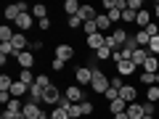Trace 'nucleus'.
<instances>
[{
	"instance_id": "f257e3e1",
	"label": "nucleus",
	"mask_w": 159,
	"mask_h": 119,
	"mask_svg": "<svg viewBox=\"0 0 159 119\" xmlns=\"http://www.w3.org/2000/svg\"><path fill=\"white\" fill-rule=\"evenodd\" d=\"M109 85H111V79H109L98 66H93V82H90V90H93V93H106Z\"/></svg>"
},
{
	"instance_id": "f03ea898",
	"label": "nucleus",
	"mask_w": 159,
	"mask_h": 119,
	"mask_svg": "<svg viewBox=\"0 0 159 119\" xmlns=\"http://www.w3.org/2000/svg\"><path fill=\"white\" fill-rule=\"evenodd\" d=\"M74 82L77 85H90L93 82V66H77L74 69Z\"/></svg>"
},
{
	"instance_id": "7ed1b4c3",
	"label": "nucleus",
	"mask_w": 159,
	"mask_h": 119,
	"mask_svg": "<svg viewBox=\"0 0 159 119\" xmlns=\"http://www.w3.org/2000/svg\"><path fill=\"white\" fill-rule=\"evenodd\" d=\"M61 95H64V93H58V87H56V85H48V87H45V93H43V103H48V106L56 108V106H58V101H61Z\"/></svg>"
},
{
	"instance_id": "20e7f679",
	"label": "nucleus",
	"mask_w": 159,
	"mask_h": 119,
	"mask_svg": "<svg viewBox=\"0 0 159 119\" xmlns=\"http://www.w3.org/2000/svg\"><path fill=\"white\" fill-rule=\"evenodd\" d=\"M53 58H61L64 64L72 61L74 58V48L69 45V42H61V45H56V51H53Z\"/></svg>"
},
{
	"instance_id": "39448f33",
	"label": "nucleus",
	"mask_w": 159,
	"mask_h": 119,
	"mask_svg": "<svg viewBox=\"0 0 159 119\" xmlns=\"http://www.w3.org/2000/svg\"><path fill=\"white\" fill-rule=\"evenodd\" d=\"M85 45L90 48L93 53H96V51H101V48L106 45V34H101V32H96V34H88V37H85Z\"/></svg>"
},
{
	"instance_id": "423d86ee",
	"label": "nucleus",
	"mask_w": 159,
	"mask_h": 119,
	"mask_svg": "<svg viewBox=\"0 0 159 119\" xmlns=\"http://www.w3.org/2000/svg\"><path fill=\"white\" fill-rule=\"evenodd\" d=\"M64 95H66L72 103H82V101H88V98H85V93H82V87H80V85H69L66 90H64Z\"/></svg>"
},
{
	"instance_id": "0eeeda50",
	"label": "nucleus",
	"mask_w": 159,
	"mask_h": 119,
	"mask_svg": "<svg viewBox=\"0 0 159 119\" xmlns=\"http://www.w3.org/2000/svg\"><path fill=\"white\" fill-rule=\"evenodd\" d=\"M13 24H16V29H19V32H24V34H27V29H32V27H34V16H32V13H21V16H19Z\"/></svg>"
},
{
	"instance_id": "6e6552de",
	"label": "nucleus",
	"mask_w": 159,
	"mask_h": 119,
	"mask_svg": "<svg viewBox=\"0 0 159 119\" xmlns=\"http://www.w3.org/2000/svg\"><path fill=\"white\" fill-rule=\"evenodd\" d=\"M11 45H13V51H16V56H19V53H24V51L29 48L27 34H24V32H16V34H13V40H11Z\"/></svg>"
},
{
	"instance_id": "1a4fd4ad",
	"label": "nucleus",
	"mask_w": 159,
	"mask_h": 119,
	"mask_svg": "<svg viewBox=\"0 0 159 119\" xmlns=\"http://www.w3.org/2000/svg\"><path fill=\"white\" fill-rule=\"evenodd\" d=\"M43 114H45V111L40 108V103H29V101L24 103V117H27V119H40Z\"/></svg>"
},
{
	"instance_id": "9d476101",
	"label": "nucleus",
	"mask_w": 159,
	"mask_h": 119,
	"mask_svg": "<svg viewBox=\"0 0 159 119\" xmlns=\"http://www.w3.org/2000/svg\"><path fill=\"white\" fill-rule=\"evenodd\" d=\"M135 72H138V66L133 61H119L117 64V74L119 77H130V74H135Z\"/></svg>"
},
{
	"instance_id": "9b49d317",
	"label": "nucleus",
	"mask_w": 159,
	"mask_h": 119,
	"mask_svg": "<svg viewBox=\"0 0 159 119\" xmlns=\"http://www.w3.org/2000/svg\"><path fill=\"white\" fill-rule=\"evenodd\" d=\"M119 98L125 103H135V98H138V90H135V85H125L122 90H119Z\"/></svg>"
},
{
	"instance_id": "f8f14e48",
	"label": "nucleus",
	"mask_w": 159,
	"mask_h": 119,
	"mask_svg": "<svg viewBox=\"0 0 159 119\" xmlns=\"http://www.w3.org/2000/svg\"><path fill=\"white\" fill-rule=\"evenodd\" d=\"M16 61H19V66H21V69H32L34 66V53L32 51H24V53H19V56H16Z\"/></svg>"
},
{
	"instance_id": "ddd939ff",
	"label": "nucleus",
	"mask_w": 159,
	"mask_h": 119,
	"mask_svg": "<svg viewBox=\"0 0 159 119\" xmlns=\"http://www.w3.org/2000/svg\"><path fill=\"white\" fill-rule=\"evenodd\" d=\"M127 119H143L146 114H143V103H127Z\"/></svg>"
},
{
	"instance_id": "4468645a",
	"label": "nucleus",
	"mask_w": 159,
	"mask_h": 119,
	"mask_svg": "<svg viewBox=\"0 0 159 119\" xmlns=\"http://www.w3.org/2000/svg\"><path fill=\"white\" fill-rule=\"evenodd\" d=\"M151 21H154V19H151V11H146V8H143V11H138V16H135V24H138V29H146Z\"/></svg>"
},
{
	"instance_id": "2eb2a0df",
	"label": "nucleus",
	"mask_w": 159,
	"mask_h": 119,
	"mask_svg": "<svg viewBox=\"0 0 159 119\" xmlns=\"http://www.w3.org/2000/svg\"><path fill=\"white\" fill-rule=\"evenodd\" d=\"M80 8H82L80 0H66V3H64V13H66V19H69V16H77Z\"/></svg>"
},
{
	"instance_id": "dca6fc26",
	"label": "nucleus",
	"mask_w": 159,
	"mask_h": 119,
	"mask_svg": "<svg viewBox=\"0 0 159 119\" xmlns=\"http://www.w3.org/2000/svg\"><path fill=\"white\" fill-rule=\"evenodd\" d=\"M148 56H151V53H148V48H138V51L133 53V64H135V66H143V64L148 61Z\"/></svg>"
},
{
	"instance_id": "f3484780",
	"label": "nucleus",
	"mask_w": 159,
	"mask_h": 119,
	"mask_svg": "<svg viewBox=\"0 0 159 119\" xmlns=\"http://www.w3.org/2000/svg\"><path fill=\"white\" fill-rule=\"evenodd\" d=\"M3 16H6V21H16V19L21 16V11H19V6H16V3H11V6H6V8H3Z\"/></svg>"
},
{
	"instance_id": "a211bd4d",
	"label": "nucleus",
	"mask_w": 159,
	"mask_h": 119,
	"mask_svg": "<svg viewBox=\"0 0 159 119\" xmlns=\"http://www.w3.org/2000/svg\"><path fill=\"white\" fill-rule=\"evenodd\" d=\"M96 27H98V32H101V34H111V32H109L111 21H109V16H106V13H98V19H96Z\"/></svg>"
},
{
	"instance_id": "6ab92c4d",
	"label": "nucleus",
	"mask_w": 159,
	"mask_h": 119,
	"mask_svg": "<svg viewBox=\"0 0 159 119\" xmlns=\"http://www.w3.org/2000/svg\"><path fill=\"white\" fill-rule=\"evenodd\" d=\"M133 37H135V42H138V48H148V42H151V34H148L146 29H138V32L133 34Z\"/></svg>"
},
{
	"instance_id": "aec40b11",
	"label": "nucleus",
	"mask_w": 159,
	"mask_h": 119,
	"mask_svg": "<svg viewBox=\"0 0 159 119\" xmlns=\"http://www.w3.org/2000/svg\"><path fill=\"white\" fill-rule=\"evenodd\" d=\"M11 95H13V98H24V95H29V87L24 85V82H19V79H16V82H13V87H11Z\"/></svg>"
},
{
	"instance_id": "412c9836",
	"label": "nucleus",
	"mask_w": 159,
	"mask_h": 119,
	"mask_svg": "<svg viewBox=\"0 0 159 119\" xmlns=\"http://www.w3.org/2000/svg\"><path fill=\"white\" fill-rule=\"evenodd\" d=\"M34 79H37V77L32 74V69H21V72H19V82H24L27 87L34 85Z\"/></svg>"
},
{
	"instance_id": "4be33fe9",
	"label": "nucleus",
	"mask_w": 159,
	"mask_h": 119,
	"mask_svg": "<svg viewBox=\"0 0 159 119\" xmlns=\"http://www.w3.org/2000/svg\"><path fill=\"white\" fill-rule=\"evenodd\" d=\"M32 16L37 19V21L48 19V6H43V3H34V6H32Z\"/></svg>"
},
{
	"instance_id": "5701e85b",
	"label": "nucleus",
	"mask_w": 159,
	"mask_h": 119,
	"mask_svg": "<svg viewBox=\"0 0 159 119\" xmlns=\"http://www.w3.org/2000/svg\"><path fill=\"white\" fill-rule=\"evenodd\" d=\"M11 87H13L11 74H8V72H3V74H0V93H11Z\"/></svg>"
},
{
	"instance_id": "b1692460",
	"label": "nucleus",
	"mask_w": 159,
	"mask_h": 119,
	"mask_svg": "<svg viewBox=\"0 0 159 119\" xmlns=\"http://www.w3.org/2000/svg\"><path fill=\"white\" fill-rule=\"evenodd\" d=\"M109 111H111V114H125L127 111V103L122 101V98H117V101L109 103Z\"/></svg>"
},
{
	"instance_id": "393cba45",
	"label": "nucleus",
	"mask_w": 159,
	"mask_h": 119,
	"mask_svg": "<svg viewBox=\"0 0 159 119\" xmlns=\"http://www.w3.org/2000/svg\"><path fill=\"white\" fill-rule=\"evenodd\" d=\"M143 69L151 72V74H159V58H157V56H148V61L143 64Z\"/></svg>"
},
{
	"instance_id": "a878e982",
	"label": "nucleus",
	"mask_w": 159,
	"mask_h": 119,
	"mask_svg": "<svg viewBox=\"0 0 159 119\" xmlns=\"http://www.w3.org/2000/svg\"><path fill=\"white\" fill-rule=\"evenodd\" d=\"M13 34H16V32H13V29L8 27V24H3V27H0V42H11V40H13Z\"/></svg>"
},
{
	"instance_id": "bb28decb",
	"label": "nucleus",
	"mask_w": 159,
	"mask_h": 119,
	"mask_svg": "<svg viewBox=\"0 0 159 119\" xmlns=\"http://www.w3.org/2000/svg\"><path fill=\"white\" fill-rule=\"evenodd\" d=\"M146 101H151V103L159 101V85H151V87L146 90Z\"/></svg>"
},
{
	"instance_id": "cd10ccee",
	"label": "nucleus",
	"mask_w": 159,
	"mask_h": 119,
	"mask_svg": "<svg viewBox=\"0 0 159 119\" xmlns=\"http://www.w3.org/2000/svg\"><path fill=\"white\" fill-rule=\"evenodd\" d=\"M141 82H143V85H148V87L157 85V74H151V72H141Z\"/></svg>"
},
{
	"instance_id": "c85d7f7f",
	"label": "nucleus",
	"mask_w": 159,
	"mask_h": 119,
	"mask_svg": "<svg viewBox=\"0 0 159 119\" xmlns=\"http://www.w3.org/2000/svg\"><path fill=\"white\" fill-rule=\"evenodd\" d=\"M80 108H82V117H90V114L96 111V106H93V101H82V103H80Z\"/></svg>"
},
{
	"instance_id": "c756f323",
	"label": "nucleus",
	"mask_w": 159,
	"mask_h": 119,
	"mask_svg": "<svg viewBox=\"0 0 159 119\" xmlns=\"http://www.w3.org/2000/svg\"><path fill=\"white\" fill-rule=\"evenodd\" d=\"M111 53H114L111 48H106V45H103L101 51H96V58H98V61H106V58H111Z\"/></svg>"
},
{
	"instance_id": "7c9ffc66",
	"label": "nucleus",
	"mask_w": 159,
	"mask_h": 119,
	"mask_svg": "<svg viewBox=\"0 0 159 119\" xmlns=\"http://www.w3.org/2000/svg\"><path fill=\"white\" fill-rule=\"evenodd\" d=\"M66 24H69V29H82V24H85V21H82L80 16H69Z\"/></svg>"
},
{
	"instance_id": "2f4dec72",
	"label": "nucleus",
	"mask_w": 159,
	"mask_h": 119,
	"mask_svg": "<svg viewBox=\"0 0 159 119\" xmlns=\"http://www.w3.org/2000/svg\"><path fill=\"white\" fill-rule=\"evenodd\" d=\"M135 16H138V13L130 11V8H125V11H122V21H125V24H133V21H135Z\"/></svg>"
},
{
	"instance_id": "473e14b6",
	"label": "nucleus",
	"mask_w": 159,
	"mask_h": 119,
	"mask_svg": "<svg viewBox=\"0 0 159 119\" xmlns=\"http://www.w3.org/2000/svg\"><path fill=\"white\" fill-rule=\"evenodd\" d=\"M148 53H151V56H159V34L151 37V42H148Z\"/></svg>"
},
{
	"instance_id": "72a5a7b5",
	"label": "nucleus",
	"mask_w": 159,
	"mask_h": 119,
	"mask_svg": "<svg viewBox=\"0 0 159 119\" xmlns=\"http://www.w3.org/2000/svg\"><path fill=\"white\" fill-rule=\"evenodd\" d=\"M82 32H85V37H88V34H96L98 32L96 21H85V24H82Z\"/></svg>"
},
{
	"instance_id": "f704fd0d",
	"label": "nucleus",
	"mask_w": 159,
	"mask_h": 119,
	"mask_svg": "<svg viewBox=\"0 0 159 119\" xmlns=\"http://www.w3.org/2000/svg\"><path fill=\"white\" fill-rule=\"evenodd\" d=\"M51 119H69V111H64V108H53V111H51Z\"/></svg>"
},
{
	"instance_id": "c9c22d12",
	"label": "nucleus",
	"mask_w": 159,
	"mask_h": 119,
	"mask_svg": "<svg viewBox=\"0 0 159 119\" xmlns=\"http://www.w3.org/2000/svg\"><path fill=\"white\" fill-rule=\"evenodd\" d=\"M106 16H109V21H111V24H117V21H122V11H117V8H111V11H109Z\"/></svg>"
},
{
	"instance_id": "e433bc0d",
	"label": "nucleus",
	"mask_w": 159,
	"mask_h": 119,
	"mask_svg": "<svg viewBox=\"0 0 159 119\" xmlns=\"http://www.w3.org/2000/svg\"><path fill=\"white\" fill-rule=\"evenodd\" d=\"M0 53H6V56H16V51H13L11 42H0Z\"/></svg>"
},
{
	"instance_id": "4c0bfd02",
	"label": "nucleus",
	"mask_w": 159,
	"mask_h": 119,
	"mask_svg": "<svg viewBox=\"0 0 159 119\" xmlns=\"http://www.w3.org/2000/svg\"><path fill=\"white\" fill-rule=\"evenodd\" d=\"M109 87H114V90H122V87H125L122 77H119V74H114V77H111V85H109Z\"/></svg>"
},
{
	"instance_id": "58836bf2",
	"label": "nucleus",
	"mask_w": 159,
	"mask_h": 119,
	"mask_svg": "<svg viewBox=\"0 0 159 119\" xmlns=\"http://www.w3.org/2000/svg\"><path fill=\"white\" fill-rule=\"evenodd\" d=\"M51 27H53L51 16H48V19H43V21H37V29H40V32H48V29H51Z\"/></svg>"
},
{
	"instance_id": "ea45409f",
	"label": "nucleus",
	"mask_w": 159,
	"mask_h": 119,
	"mask_svg": "<svg viewBox=\"0 0 159 119\" xmlns=\"http://www.w3.org/2000/svg\"><path fill=\"white\" fill-rule=\"evenodd\" d=\"M80 117H82V108H80V103H74L69 108V119H80Z\"/></svg>"
},
{
	"instance_id": "a19ab883",
	"label": "nucleus",
	"mask_w": 159,
	"mask_h": 119,
	"mask_svg": "<svg viewBox=\"0 0 159 119\" xmlns=\"http://www.w3.org/2000/svg\"><path fill=\"white\" fill-rule=\"evenodd\" d=\"M103 98H106L109 103H111V101H117V98H119V90H114V87H109V90L103 93Z\"/></svg>"
},
{
	"instance_id": "79ce46f5",
	"label": "nucleus",
	"mask_w": 159,
	"mask_h": 119,
	"mask_svg": "<svg viewBox=\"0 0 159 119\" xmlns=\"http://www.w3.org/2000/svg\"><path fill=\"white\" fill-rule=\"evenodd\" d=\"M34 82H37L40 87H48V85H53L51 79H48V74H37V79H34Z\"/></svg>"
},
{
	"instance_id": "37998d69",
	"label": "nucleus",
	"mask_w": 159,
	"mask_h": 119,
	"mask_svg": "<svg viewBox=\"0 0 159 119\" xmlns=\"http://www.w3.org/2000/svg\"><path fill=\"white\" fill-rule=\"evenodd\" d=\"M64 66H66V64H64L61 58H53V61H51V69H53V72H64Z\"/></svg>"
},
{
	"instance_id": "c03bdc74",
	"label": "nucleus",
	"mask_w": 159,
	"mask_h": 119,
	"mask_svg": "<svg viewBox=\"0 0 159 119\" xmlns=\"http://www.w3.org/2000/svg\"><path fill=\"white\" fill-rule=\"evenodd\" d=\"M72 106H74V103L69 101L66 95H61V101H58V108H64V111H69V108H72Z\"/></svg>"
},
{
	"instance_id": "a18cd8bd",
	"label": "nucleus",
	"mask_w": 159,
	"mask_h": 119,
	"mask_svg": "<svg viewBox=\"0 0 159 119\" xmlns=\"http://www.w3.org/2000/svg\"><path fill=\"white\" fill-rule=\"evenodd\" d=\"M143 114H146V117H154V114H157V111H154V103H151V101L143 103Z\"/></svg>"
},
{
	"instance_id": "49530a36",
	"label": "nucleus",
	"mask_w": 159,
	"mask_h": 119,
	"mask_svg": "<svg viewBox=\"0 0 159 119\" xmlns=\"http://www.w3.org/2000/svg\"><path fill=\"white\" fill-rule=\"evenodd\" d=\"M146 32L151 34V37H157V34H159V24H157V21H151V24L146 27Z\"/></svg>"
},
{
	"instance_id": "de8ad7c7",
	"label": "nucleus",
	"mask_w": 159,
	"mask_h": 119,
	"mask_svg": "<svg viewBox=\"0 0 159 119\" xmlns=\"http://www.w3.org/2000/svg\"><path fill=\"white\" fill-rule=\"evenodd\" d=\"M114 8H117V11H125V8H127V0H114Z\"/></svg>"
},
{
	"instance_id": "09e8293b",
	"label": "nucleus",
	"mask_w": 159,
	"mask_h": 119,
	"mask_svg": "<svg viewBox=\"0 0 159 119\" xmlns=\"http://www.w3.org/2000/svg\"><path fill=\"white\" fill-rule=\"evenodd\" d=\"M29 48H32V53H34V51H43V40H34V42H29Z\"/></svg>"
},
{
	"instance_id": "8fccbe9b",
	"label": "nucleus",
	"mask_w": 159,
	"mask_h": 119,
	"mask_svg": "<svg viewBox=\"0 0 159 119\" xmlns=\"http://www.w3.org/2000/svg\"><path fill=\"white\" fill-rule=\"evenodd\" d=\"M103 8H106V13H109L114 8V0H103Z\"/></svg>"
},
{
	"instance_id": "3c124183",
	"label": "nucleus",
	"mask_w": 159,
	"mask_h": 119,
	"mask_svg": "<svg viewBox=\"0 0 159 119\" xmlns=\"http://www.w3.org/2000/svg\"><path fill=\"white\" fill-rule=\"evenodd\" d=\"M154 19H159V3L154 6Z\"/></svg>"
},
{
	"instance_id": "603ef678",
	"label": "nucleus",
	"mask_w": 159,
	"mask_h": 119,
	"mask_svg": "<svg viewBox=\"0 0 159 119\" xmlns=\"http://www.w3.org/2000/svg\"><path fill=\"white\" fill-rule=\"evenodd\" d=\"M114 119H127V114H114Z\"/></svg>"
},
{
	"instance_id": "864d4df0",
	"label": "nucleus",
	"mask_w": 159,
	"mask_h": 119,
	"mask_svg": "<svg viewBox=\"0 0 159 119\" xmlns=\"http://www.w3.org/2000/svg\"><path fill=\"white\" fill-rule=\"evenodd\" d=\"M0 119H11V114H8V111H3V114H0Z\"/></svg>"
},
{
	"instance_id": "5fc2aeb1",
	"label": "nucleus",
	"mask_w": 159,
	"mask_h": 119,
	"mask_svg": "<svg viewBox=\"0 0 159 119\" xmlns=\"http://www.w3.org/2000/svg\"><path fill=\"white\" fill-rule=\"evenodd\" d=\"M157 85H159V74H157Z\"/></svg>"
},
{
	"instance_id": "6e6d98bb",
	"label": "nucleus",
	"mask_w": 159,
	"mask_h": 119,
	"mask_svg": "<svg viewBox=\"0 0 159 119\" xmlns=\"http://www.w3.org/2000/svg\"><path fill=\"white\" fill-rule=\"evenodd\" d=\"M143 119H154V117H143Z\"/></svg>"
}]
</instances>
